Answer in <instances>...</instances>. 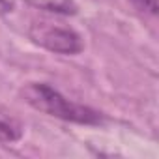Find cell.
Returning <instances> with one entry per match:
<instances>
[{"mask_svg": "<svg viewBox=\"0 0 159 159\" xmlns=\"http://www.w3.org/2000/svg\"><path fill=\"white\" fill-rule=\"evenodd\" d=\"M21 98L32 109L64 122H71L79 125H99L103 122V116L99 111L67 99L64 94H60L56 88H52L47 83L25 84L21 88Z\"/></svg>", "mask_w": 159, "mask_h": 159, "instance_id": "cell-1", "label": "cell"}, {"mask_svg": "<svg viewBox=\"0 0 159 159\" xmlns=\"http://www.w3.org/2000/svg\"><path fill=\"white\" fill-rule=\"evenodd\" d=\"M28 38L56 54H79L84 51V43L83 38L77 30L67 28V26H58V25H51V23H34L28 28Z\"/></svg>", "mask_w": 159, "mask_h": 159, "instance_id": "cell-2", "label": "cell"}, {"mask_svg": "<svg viewBox=\"0 0 159 159\" xmlns=\"http://www.w3.org/2000/svg\"><path fill=\"white\" fill-rule=\"evenodd\" d=\"M26 2L38 10L56 13V15H75L77 4L73 0H26Z\"/></svg>", "mask_w": 159, "mask_h": 159, "instance_id": "cell-3", "label": "cell"}, {"mask_svg": "<svg viewBox=\"0 0 159 159\" xmlns=\"http://www.w3.org/2000/svg\"><path fill=\"white\" fill-rule=\"evenodd\" d=\"M23 139V127L17 120L11 116H6L0 112V142L2 144H13Z\"/></svg>", "mask_w": 159, "mask_h": 159, "instance_id": "cell-4", "label": "cell"}, {"mask_svg": "<svg viewBox=\"0 0 159 159\" xmlns=\"http://www.w3.org/2000/svg\"><path fill=\"white\" fill-rule=\"evenodd\" d=\"M127 2L142 15H148V17H155L157 15V0H127Z\"/></svg>", "mask_w": 159, "mask_h": 159, "instance_id": "cell-5", "label": "cell"}, {"mask_svg": "<svg viewBox=\"0 0 159 159\" xmlns=\"http://www.w3.org/2000/svg\"><path fill=\"white\" fill-rule=\"evenodd\" d=\"M0 10L2 11H11L13 10V0H0Z\"/></svg>", "mask_w": 159, "mask_h": 159, "instance_id": "cell-6", "label": "cell"}]
</instances>
